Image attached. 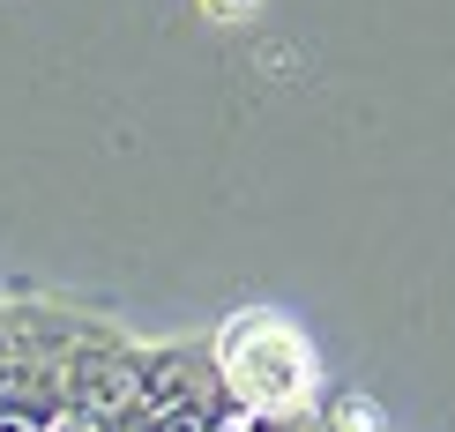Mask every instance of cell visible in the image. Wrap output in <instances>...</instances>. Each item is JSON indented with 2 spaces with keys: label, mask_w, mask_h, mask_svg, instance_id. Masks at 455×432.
<instances>
[{
  "label": "cell",
  "mask_w": 455,
  "mask_h": 432,
  "mask_svg": "<svg viewBox=\"0 0 455 432\" xmlns=\"http://www.w3.org/2000/svg\"><path fill=\"white\" fill-rule=\"evenodd\" d=\"M217 388L232 403V418H291L314 410V350L283 313H232L224 335L210 343Z\"/></svg>",
  "instance_id": "obj_1"
}]
</instances>
